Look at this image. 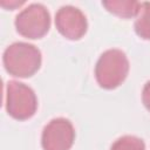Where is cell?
Wrapping results in <instances>:
<instances>
[{"label": "cell", "instance_id": "9c48e42d", "mask_svg": "<svg viewBox=\"0 0 150 150\" xmlns=\"http://www.w3.org/2000/svg\"><path fill=\"white\" fill-rule=\"evenodd\" d=\"M110 150H145V144L143 139L137 136L124 135L111 144Z\"/></svg>", "mask_w": 150, "mask_h": 150}, {"label": "cell", "instance_id": "30bf717a", "mask_svg": "<svg viewBox=\"0 0 150 150\" xmlns=\"http://www.w3.org/2000/svg\"><path fill=\"white\" fill-rule=\"evenodd\" d=\"M142 102L144 107L150 111V81H148L142 90Z\"/></svg>", "mask_w": 150, "mask_h": 150}, {"label": "cell", "instance_id": "52a82bcc", "mask_svg": "<svg viewBox=\"0 0 150 150\" xmlns=\"http://www.w3.org/2000/svg\"><path fill=\"white\" fill-rule=\"evenodd\" d=\"M141 2L135 0H108L102 1V6L105 7V9L120 18L123 19H130L136 18L138 9H139Z\"/></svg>", "mask_w": 150, "mask_h": 150}, {"label": "cell", "instance_id": "7a4b0ae2", "mask_svg": "<svg viewBox=\"0 0 150 150\" xmlns=\"http://www.w3.org/2000/svg\"><path fill=\"white\" fill-rule=\"evenodd\" d=\"M129 60L125 53L117 48H111L101 54L95 66V77L100 87L115 89L127 79L129 73Z\"/></svg>", "mask_w": 150, "mask_h": 150}, {"label": "cell", "instance_id": "ba28073f", "mask_svg": "<svg viewBox=\"0 0 150 150\" xmlns=\"http://www.w3.org/2000/svg\"><path fill=\"white\" fill-rule=\"evenodd\" d=\"M134 27L139 38L150 40V1L141 2Z\"/></svg>", "mask_w": 150, "mask_h": 150}, {"label": "cell", "instance_id": "6da1fadb", "mask_svg": "<svg viewBox=\"0 0 150 150\" xmlns=\"http://www.w3.org/2000/svg\"><path fill=\"white\" fill-rule=\"evenodd\" d=\"M6 71L15 77H30L41 67L40 49L28 42H14L9 45L2 55Z\"/></svg>", "mask_w": 150, "mask_h": 150}, {"label": "cell", "instance_id": "277c9868", "mask_svg": "<svg viewBox=\"0 0 150 150\" xmlns=\"http://www.w3.org/2000/svg\"><path fill=\"white\" fill-rule=\"evenodd\" d=\"M14 25L23 38L41 39L50 28V14L42 4H30L15 16Z\"/></svg>", "mask_w": 150, "mask_h": 150}, {"label": "cell", "instance_id": "5b68a950", "mask_svg": "<svg viewBox=\"0 0 150 150\" xmlns=\"http://www.w3.org/2000/svg\"><path fill=\"white\" fill-rule=\"evenodd\" d=\"M75 141L73 123L64 117L50 120L43 128L41 145L43 150H69Z\"/></svg>", "mask_w": 150, "mask_h": 150}, {"label": "cell", "instance_id": "8fae6325", "mask_svg": "<svg viewBox=\"0 0 150 150\" xmlns=\"http://www.w3.org/2000/svg\"><path fill=\"white\" fill-rule=\"evenodd\" d=\"M23 4H25V1H9V4H8V5H2V4H1V6H2V7H6V8L12 9V8L18 7V6H21V5H23Z\"/></svg>", "mask_w": 150, "mask_h": 150}, {"label": "cell", "instance_id": "8992f818", "mask_svg": "<svg viewBox=\"0 0 150 150\" xmlns=\"http://www.w3.org/2000/svg\"><path fill=\"white\" fill-rule=\"evenodd\" d=\"M55 26L68 40H80L87 32L88 22L84 13L71 5L62 6L55 14Z\"/></svg>", "mask_w": 150, "mask_h": 150}, {"label": "cell", "instance_id": "3957f363", "mask_svg": "<svg viewBox=\"0 0 150 150\" xmlns=\"http://www.w3.org/2000/svg\"><path fill=\"white\" fill-rule=\"evenodd\" d=\"M38 109V98L34 90L19 81H8L6 84V110L15 120L30 118Z\"/></svg>", "mask_w": 150, "mask_h": 150}]
</instances>
